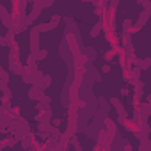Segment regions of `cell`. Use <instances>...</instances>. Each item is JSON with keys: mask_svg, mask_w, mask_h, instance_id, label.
Returning a JSON list of instances; mask_svg holds the SVG:
<instances>
[{"mask_svg": "<svg viewBox=\"0 0 151 151\" xmlns=\"http://www.w3.org/2000/svg\"><path fill=\"white\" fill-rule=\"evenodd\" d=\"M121 94H123V96H128V94H130V89H128V87H123V89H121Z\"/></svg>", "mask_w": 151, "mask_h": 151, "instance_id": "obj_27", "label": "cell"}, {"mask_svg": "<svg viewBox=\"0 0 151 151\" xmlns=\"http://www.w3.org/2000/svg\"><path fill=\"white\" fill-rule=\"evenodd\" d=\"M50 86H52V77H50V75H43V78H41V82H39L37 87H39L41 91H45V89L50 87Z\"/></svg>", "mask_w": 151, "mask_h": 151, "instance_id": "obj_12", "label": "cell"}, {"mask_svg": "<svg viewBox=\"0 0 151 151\" xmlns=\"http://www.w3.org/2000/svg\"><path fill=\"white\" fill-rule=\"evenodd\" d=\"M55 4V0H41V6H43V9H46V7H52Z\"/></svg>", "mask_w": 151, "mask_h": 151, "instance_id": "obj_20", "label": "cell"}, {"mask_svg": "<svg viewBox=\"0 0 151 151\" xmlns=\"http://www.w3.org/2000/svg\"><path fill=\"white\" fill-rule=\"evenodd\" d=\"M37 101H41V103H43L45 107H50V103H52V98H50L48 94H45V93H43V96H41V98H39Z\"/></svg>", "mask_w": 151, "mask_h": 151, "instance_id": "obj_17", "label": "cell"}, {"mask_svg": "<svg viewBox=\"0 0 151 151\" xmlns=\"http://www.w3.org/2000/svg\"><path fill=\"white\" fill-rule=\"evenodd\" d=\"M110 105H114L116 107V110H117V123L119 124H126V119H128V112H126V109L123 107V103L117 100V98H112L110 100Z\"/></svg>", "mask_w": 151, "mask_h": 151, "instance_id": "obj_2", "label": "cell"}, {"mask_svg": "<svg viewBox=\"0 0 151 151\" xmlns=\"http://www.w3.org/2000/svg\"><path fill=\"white\" fill-rule=\"evenodd\" d=\"M20 77L23 78V82H25V84H32V82H34V73H32L30 69H27V68L23 69V73L20 75Z\"/></svg>", "mask_w": 151, "mask_h": 151, "instance_id": "obj_11", "label": "cell"}, {"mask_svg": "<svg viewBox=\"0 0 151 151\" xmlns=\"http://www.w3.org/2000/svg\"><path fill=\"white\" fill-rule=\"evenodd\" d=\"M14 36H16V34H14L13 30H9V29H7V34L4 36V37H6V41H7V45H9L11 41H14Z\"/></svg>", "mask_w": 151, "mask_h": 151, "instance_id": "obj_19", "label": "cell"}, {"mask_svg": "<svg viewBox=\"0 0 151 151\" xmlns=\"http://www.w3.org/2000/svg\"><path fill=\"white\" fill-rule=\"evenodd\" d=\"M41 13H43V9H39V7H34V9H32V11H30V13L25 16V22H23V23H25V27H27V29H29V27H32V25H34V22H36L39 16H41Z\"/></svg>", "mask_w": 151, "mask_h": 151, "instance_id": "obj_5", "label": "cell"}, {"mask_svg": "<svg viewBox=\"0 0 151 151\" xmlns=\"http://www.w3.org/2000/svg\"><path fill=\"white\" fill-rule=\"evenodd\" d=\"M7 46L11 48V55H14V57H20V46H18V43H16V41H11Z\"/></svg>", "mask_w": 151, "mask_h": 151, "instance_id": "obj_14", "label": "cell"}, {"mask_svg": "<svg viewBox=\"0 0 151 151\" xmlns=\"http://www.w3.org/2000/svg\"><path fill=\"white\" fill-rule=\"evenodd\" d=\"M0 82H6V84H9V71H6L2 66H0Z\"/></svg>", "mask_w": 151, "mask_h": 151, "instance_id": "obj_16", "label": "cell"}, {"mask_svg": "<svg viewBox=\"0 0 151 151\" xmlns=\"http://www.w3.org/2000/svg\"><path fill=\"white\" fill-rule=\"evenodd\" d=\"M80 2H91V0H80Z\"/></svg>", "mask_w": 151, "mask_h": 151, "instance_id": "obj_32", "label": "cell"}, {"mask_svg": "<svg viewBox=\"0 0 151 151\" xmlns=\"http://www.w3.org/2000/svg\"><path fill=\"white\" fill-rule=\"evenodd\" d=\"M30 55H32V57L36 59V62H39V60H43V59H46V55H48V52H46V50H41V48H39V50H37L36 53H30Z\"/></svg>", "mask_w": 151, "mask_h": 151, "instance_id": "obj_13", "label": "cell"}, {"mask_svg": "<svg viewBox=\"0 0 151 151\" xmlns=\"http://www.w3.org/2000/svg\"><path fill=\"white\" fill-rule=\"evenodd\" d=\"M43 93L45 91H41L37 86H34V84H30V91H29V98L30 100H34V101H37L41 96H43Z\"/></svg>", "mask_w": 151, "mask_h": 151, "instance_id": "obj_7", "label": "cell"}, {"mask_svg": "<svg viewBox=\"0 0 151 151\" xmlns=\"http://www.w3.org/2000/svg\"><path fill=\"white\" fill-rule=\"evenodd\" d=\"M149 66H151V59H149V57H146V59H142V60H140V66H139V68H140V69H147Z\"/></svg>", "mask_w": 151, "mask_h": 151, "instance_id": "obj_18", "label": "cell"}, {"mask_svg": "<svg viewBox=\"0 0 151 151\" xmlns=\"http://www.w3.org/2000/svg\"><path fill=\"white\" fill-rule=\"evenodd\" d=\"M0 20H2V25H4L6 29H9L11 23H13V14H11L9 11H4L2 14H0Z\"/></svg>", "mask_w": 151, "mask_h": 151, "instance_id": "obj_10", "label": "cell"}, {"mask_svg": "<svg viewBox=\"0 0 151 151\" xmlns=\"http://www.w3.org/2000/svg\"><path fill=\"white\" fill-rule=\"evenodd\" d=\"M32 6H34V7H39V9H43V6H41V0H32Z\"/></svg>", "mask_w": 151, "mask_h": 151, "instance_id": "obj_24", "label": "cell"}, {"mask_svg": "<svg viewBox=\"0 0 151 151\" xmlns=\"http://www.w3.org/2000/svg\"><path fill=\"white\" fill-rule=\"evenodd\" d=\"M139 110H140V116H142V121H144V119H147L149 114H151V105H149L147 101H144V103L140 101V103H139Z\"/></svg>", "mask_w": 151, "mask_h": 151, "instance_id": "obj_8", "label": "cell"}, {"mask_svg": "<svg viewBox=\"0 0 151 151\" xmlns=\"http://www.w3.org/2000/svg\"><path fill=\"white\" fill-rule=\"evenodd\" d=\"M0 46H7V41H6L4 36H0Z\"/></svg>", "mask_w": 151, "mask_h": 151, "instance_id": "obj_28", "label": "cell"}, {"mask_svg": "<svg viewBox=\"0 0 151 151\" xmlns=\"http://www.w3.org/2000/svg\"><path fill=\"white\" fill-rule=\"evenodd\" d=\"M60 123H62L60 119H53V126H60Z\"/></svg>", "mask_w": 151, "mask_h": 151, "instance_id": "obj_29", "label": "cell"}, {"mask_svg": "<svg viewBox=\"0 0 151 151\" xmlns=\"http://www.w3.org/2000/svg\"><path fill=\"white\" fill-rule=\"evenodd\" d=\"M94 14L101 18V14H103V11H101V7H94Z\"/></svg>", "mask_w": 151, "mask_h": 151, "instance_id": "obj_25", "label": "cell"}, {"mask_svg": "<svg viewBox=\"0 0 151 151\" xmlns=\"http://www.w3.org/2000/svg\"><path fill=\"white\" fill-rule=\"evenodd\" d=\"M103 27H105V25H103V22H101V18H100V20L94 23V27L91 29V37H98V36L103 32Z\"/></svg>", "mask_w": 151, "mask_h": 151, "instance_id": "obj_9", "label": "cell"}, {"mask_svg": "<svg viewBox=\"0 0 151 151\" xmlns=\"http://www.w3.org/2000/svg\"><path fill=\"white\" fill-rule=\"evenodd\" d=\"M124 149H126V151H132V146H130V144L126 142V144H124Z\"/></svg>", "mask_w": 151, "mask_h": 151, "instance_id": "obj_30", "label": "cell"}, {"mask_svg": "<svg viewBox=\"0 0 151 151\" xmlns=\"http://www.w3.org/2000/svg\"><path fill=\"white\" fill-rule=\"evenodd\" d=\"M149 14H151V9H144L142 13H140V16H139V20H137V23H133L132 25V34H135V32H139L142 27H144V23L147 22V18H149Z\"/></svg>", "mask_w": 151, "mask_h": 151, "instance_id": "obj_4", "label": "cell"}, {"mask_svg": "<svg viewBox=\"0 0 151 151\" xmlns=\"http://www.w3.org/2000/svg\"><path fill=\"white\" fill-rule=\"evenodd\" d=\"M132 25H133L132 20H124L123 22V30H132Z\"/></svg>", "mask_w": 151, "mask_h": 151, "instance_id": "obj_21", "label": "cell"}, {"mask_svg": "<svg viewBox=\"0 0 151 151\" xmlns=\"http://www.w3.org/2000/svg\"><path fill=\"white\" fill-rule=\"evenodd\" d=\"M37 50H39V32L32 25L30 27V53H36Z\"/></svg>", "mask_w": 151, "mask_h": 151, "instance_id": "obj_6", "label": "cell"}, {"mask_svg": "<svg viewBox=\"0 0 151 151\" xmlns=\"http://www.w3.org/2000/svg\"><path fill=\"white\" fill-rule=\"evenodd\" d=\"M60 22H62V18H60L59 14H55V16H52L46 23H37V25H34V29H36L39 34H41V32H50V30L57 29Z\"/></svg>", "mask_w": 151, "mask_h": 151, "instance_id": "obj_1", "label": "cell"}, {"mask_svg": "<svg viewBox=\"0 0 151 151\" xmlns=\"http://www.w3.org/2000/svg\"><path fill=\"white\" fill-rule=\"evenodd\" d=\"M36 109H37V112H43V110H45V105H43L41 101H37V105H36Z\"/></svg>", "mask_w": 151, "mask_h": 151, "instance_id": "obj_26", "label": "cell"}, {"mask_svg": "<svg viewBox=\"0 0 151 151\" xmlns=\"http://www.w3.org/2000/svg\"><path fill=\"white\" fill-rule=\"evenodd\" d=\"M101 73H110V62H107V64L101 68Z\"/></svg>", "mask_w": 151, "mask_h": 151, "instance_id": "obj_23", "label": "cell"}, {"mask_svg": "<svg viewBox=\"0 0 151 151\" xmlns=\"http://www.w3.org/2000/svg\"><path fill=\"white\" fill-rule=\"evenodd\" d=\"M2 96H4V98H9V100H11V98H13V93H11V89H9V87L2 89Z\"/></svg>", "mask_w": 151, "mask_h": 151, "instance_id": "obj_22", "label": "cell"}, {"mask_svg": "<svg viewBox=\"0 0 151 151\" xmlns=\"http://www.w3.org/2000/svg\"><path fill=\"white\" fill-rule=\"evenodd\" d=\"M4 11H7V9H6V7H4V4H0V14H2V13H4Z\"/></svg>", "mask_w": 151, "mask_h": 151, "instance_id": "obj_31", "label": "cell"}, {"mask_svg": "<svg viewBox=\"0 0 151 151\" xmlns=\"http://www.w3.org/2000/svg\"><path fill=\"white\" fill-rule=\"evenodd\" d=\"M146 149H151V140L146 137L140 140V146H139V151H146Z\"/></svg>", "mask_w": 151, "mask_h": 151, "instance_id": "obj_15", "label": "cell"}, {"mask_svg": "<svg viewBox=\"0 0 151 151\" xmlns=\"http://www.w3.org/2000/svg\"><path fill=\"white\" fill-rule=\"evenodd\" d=\"M23 69H25V66L20 62V57H14V55L9 53V73H13V75H22Z\"/></svg>", "mask_w": 151, "mask_h": 151, "instance_id": "obj_3", "label": "cell"}]
</instances>
